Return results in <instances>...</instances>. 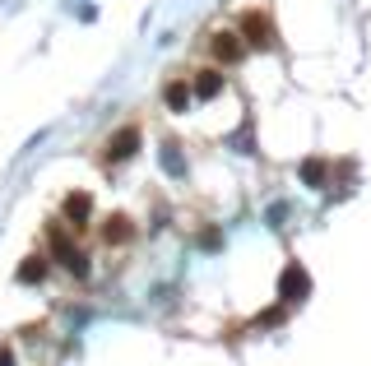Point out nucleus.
Here are the masks:
<instances>
[{"label":"nucleus","mask_w":371,"mask_h":366,"mask_svg":"<svg viewBox=\"0 0 371 366\" xmlns=\"http://www.w3.org/2000/svg\"><path fill=\"white\" fill-rule=\"evenodd\" d=\"M135 149H139V130H135V125H125V130H116V135H111L107 158H111V163H121V158H130Z\"/></svg>","instance_id":"1"},{"label":"nucleus","mask_w":371,"mask_h":366,"mask_svg":"<svg viewBox=\"0 0 371 366\" xmlns=\"http://www.w3.org/2000/svg\"><path fill=\"white\" fill-rule=\"evenodd\" d=\"M89 214H93V199L84 195V190H75V195L65 199V218H70L75 228H84V223H89Z\"/></svg>","instance_id":"2"},{"label":"nucleus","mask_w":371,"mask_h":366,"mask_svg":"<svg viewBox=\"0 0 371 366\" xmlns=\"http://www.w3.org/2000/svg\"><path fill=\"white\" fill-rule=\"evenodd\" d=\"M242 37H251L255 46H264V42H269V19H264V15H246V19H242Z\"/></svg>","instance_id":"3"},{"label":"nucleus","mask_w":371,"mask_h":366,"mask_svg":"<svg viewBox=\"0 0 371 366\" xmlns=\"http://www.w3.org/2000/svg\"><path fill=\"white\" fill-rule=\"evenodd\" d=\"M214 56L223 65L237 61V56H242V37H237V33H218V37H214Z\"/></svg>","instance_id":"4"},{"label":"nucleus","mask_w":371,"mask_h":366,"mask_svg":"<svg viewBox=\"0 0 371 366\" xmlns=\"http://www.w3.org/2000/svg\"><path fill=\"white\" fill-rule=\"evenodd\" d=\"M302 181L307 185H325L329 181V167H325L320 158H307V163H302Z\"/></svg>","instance_id":"5"},{"label":"nucleus","mask_w":371,"mask_h":366,"mask_svg":"<svg viewBox=\"0 0 371 366\" xmlns=\"http://www.w3.org/2000/svg\"><path fill=\"white\" fill-rule=\"evenodd\" d=\"M218 89H223V75H218V70H200V75H195V93L209 98V93H218Z\"/></svg>","instance_id":"6"},{"label":"nucleus","mask_w":371,"mask_h":366,"mask_svg":"<svg viewBox=\"0 0 371 366\" xmlns=\"http://www.w3.org/2000/svg\"><path fill=\"white\" fill-rule=\"evenodd\" d=\"M283 288H288V297H307L311 278L302 274V269H288V278H283Z\"/></svg>","instance_id":"7"},{"label":"nucleus","mask_w":371,"mask_h":366,"mask_svg":"<svg viewBox=\"0 0 371 366\" xmlns=\"http://www.w3.org/2000/svg\"><path fill=\"white\" fill-rule=\"evenodd\" d=\"M130 232H135V228H130V223H125V218H111L107 228H102V237H107V241H125V237H130Z\"/></svg>","instance_id":"8"},{"label":"nucleus","mask_w":371,"mask_h":366,"mask_svg":"<svg viewBox=\"0 0 371 366\" xmlns=\"http://www.w3.org/2000/svg\"><path fill=\"white\" fill-rule=\"evenodd\" d=\"M42 274H46V259H28V264L19 269V278H24V283H37Z\"/></svg>","instance_id":"9"},{"label":"nucleus","mask_w":371,"mask_h":366,"mask_svg":"<svg viewBox=\"0 0 371 366\" xmlns=\"http://www.w3.org/2000/svg\"><path fill=\"white\" fill-rule=\"evenodd\" d=\"M186 98H190V89H186V84H168V102H172L177 111L186 107Z\"/></svg>","instance_id":"10"}]
</instances>
